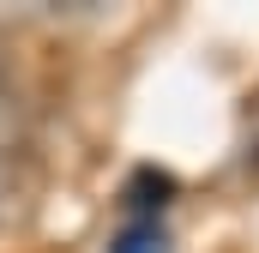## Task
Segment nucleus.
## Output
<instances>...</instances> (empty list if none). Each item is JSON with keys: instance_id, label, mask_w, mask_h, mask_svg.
Here are the masks:
<instances>
[{"instance_id": "f257e3e1", "label": "nucleus", "mask_w": 259, "mask_h": 253, "mask_svg": "<svg viewBox=\"0 0 259 253\" xmlns=\"http://www.w3.org/2000/svg\"><path fill=\"white\" fill-rule=\"evenodd\" d=\"M109 253H169V241H163L157 223H133V229L115 235V247H109Z\"/></svg>"}, {"instance_id": "f03ea898", "label": "nucleus", "mask_w": 259, "mask_h": 253, "mask_svg": "<svg viewBox=\"0 0 259 253\" xmlns=\"http://www.w3.org/2000/svg\"><path fill=\"white\" fill-rule=\"evenodd\" d=\"M12 126H18V103H12V85H6V72H0V139H12Z\"/></svg>"}]
</instances>
